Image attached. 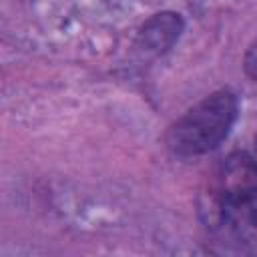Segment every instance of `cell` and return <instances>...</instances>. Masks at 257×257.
I'll use <instances>...</instances> for the list:
<instances>
[{"instance_id": "obj_2", "label": "cell", "mask_w": 257, "mask_h": 257, "mask_svg": "<svg viewBox=\"0 0 257 257\" xmlns=\"http://www.w3.org/2000/svg\"><path fill=\"white\" fill-rule=\"evenodd\" d=\"M217 215L239 233H257V161L245 153L227 157L219 171Z\"/></svg>"}, {"instance_id": "obj_4", "label": "cell", "mask_w": 257, "mask_h": 257, "mask_svg": "<svg viewBox=\"0 0 257 257\" xmlns=\"http://www.w3.org/2000/svg\"><path fill=\"white\" fill-rule=\"evenodd\" d=\"M245 70L253 80H257V42H253L245 54Z\"/></svg>"}, {"instance_id": "obj_3", "label": "cell", "mask_w": 257, "mask_h": 257, "mask_svg": "<svg viewBox=\"0 0 257 257\" xmlns=\"http://www.w3.org/2000/svg\"><path fill=\"white\" fill-rule=\"evenodd\" d=\"M181 30H183L181 16L173 14V12H163V14L153 16L149 22H145V26L139 32V42H141L143 50L159 54L173 46V42L179 38Z\"/></svg>"}, {"instance_id": "obj_1", "label": "cell", "mask_w": 257, "mask_h": 257, "mask_svg": "<svg viewBox=\"0 0 257 257\" xmlns=\"http://www.w3.org/2000/svg\"><path fill=\"white\" fill-rule=\"evenodd\" d=\"M237 108V96L227 88L205 96L169 128V149L181 157H197L217 149L227 139Z\"/></svg>"}, {"instance_id": "obj_5", "label": "cell", "mask_w": 257, "mask_h": 257, "mask_svg": "<svg viewBox=\"0 0 257 257\" xmlns=\"http://www.w3.org/2000/svg\"><path fill=\"white\" fill-rule=\"evenodd\" d=\"M255 151H257V139H255Z\"/></svg>"}]
</instances>
